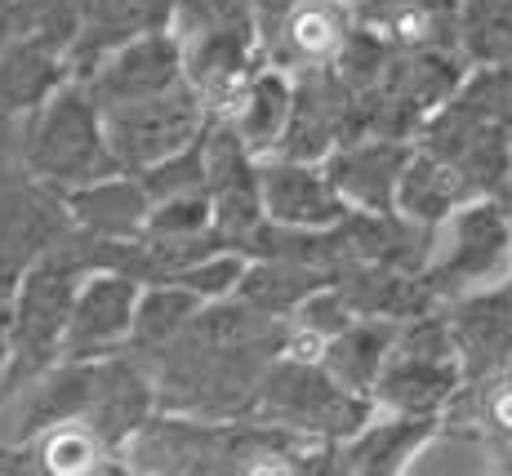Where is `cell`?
Segmentation results:
<instances>
[{
  "label": "cell",
  "instance_id": "29",
  "mask_svg": "<svg viewBox=\"0 0 512 476\" xmlns=\"http://www.w3.org/2000/svg\"><path fill=\"white\" fill-rule=\"evenodd\" d=\"M245 9H250V0H174L170 32L183 41V36L205 32V27H214V23H228V18L245 14Z\"/></svg>",
  "mask_w": 512,
  "mask_h": 476
},
{
  "label": "cell",
  "instance_id": "18",
  "mask_svg": "<svg viewBox=\"0 0 512 476\" xmlns=\"http://www.w3.org/2000/svg\"><path fill=\"white\" fill-rule=\"evenodd\" d=\"M397 325L388 316H352L343 330L321 339V370L339 383L343 392L370 396L374 379H379L383 361H388L392 343H397Z\"/></svg>",
  "mask_w": 512,
  "mask_h": 476
},
{
  "label": "cell",
  "instance_id": "13",
  "mask_svg": "<svg viewBox=\"0 0 512 476\" xmlns=\"http://www.w3.org/2000/svg\"><path fill=\"white\" fill-rule=\"evenodd\" d=\"M259 201L263 218L285 227H330L348 214L343 196L326 178V165L290 161V156H263L259 161Z\"/></svg>",
  "mask_w": 512,
  "mask_h": 476
},
{
  "label": "cell",
  "instance_id": "24",
  "mask_svg": "<svg viewBox=\"0 0 512 476\" xmlns=\"http://www.w3.org/2000/svg\"><path fill=\"white\" fill-rule=\"evenodd\" d=\"M205 307L201 294L183 290L174 281H143L139 303H134V325H130V347L134 352H161L170 339L192 325V316Z\"/></svg>",
  "mask_w": 512,
  "mask_h": 476
},
{
  "label": "cell",
  "instance_id": "6",
  "mask_svg": "<svg viewBox=\"0 0 512 476\" xmlns=\"http://www.w3.org/2000/svg\"><path fill=\"white\" fill-rule=\"evenodd\" d=\"M263 414L277 428H312L330 436H348L370 419V396L343 392L321 365L308 361H272L254 383Z\"/></svg>",
  "mask_w": 512,
  "mask_h": 476
},
{
  "label": "cell",
  "instance_id": "30",
  "mask_svg": "<svg viewBox=\"0 0 512 476\" xmlns=\"http://www.w3.org/2000/svg\"><path fill=\"white\" fill-rule=\"evenodd\" d=\"M23 121L27 116H14L0 107V174L23 165Z\"/></svg>",
  "mask_w": 512,
  "mask_h": 476
},
{
  "label": "cell",
  "instance_id": "19",
  "mask_svg": "<svg viewBox=\"0 0 512 476\" xmlns=\"http://www.w3.org/2000/svg\"><path fill=\"white\" fill-rule=\"evenodd\" d=\"M472 196H481V192L446 161V156L410 143L406 170H401V183H397V214L401 218H410V223H419V227H432L450 210H459L464 201H472Z\"/></svg>",
  "mask_w": 512,
  "mask_h": 476
},
{
  "label": "cell",
  "instance_id": "32",
  "mask_svg": "<svg viewBox=\"0 0 512 476\" xmlns=\"http://www.w3.org/2000/svg\"><path fill=\"white\" fill-rule=\"evenodd\" d=\"M14 36H23L18 32V0H0V49H5Z\"/></svg>",
  "mask_w": 512,
  "mask_h": 476
},
{
  "label": "cell",
  "instance_id": "11",
  "mask_svg": "<svg viewBox=\"0 0 512 476\" xmlns=\"http://www.w3.org/2000/svg\"><path fill=\"white\" fill-rule=\"evenodd\" d=\"M410 143L406 138H383V134H357L348 143H339L326 156V178L334 192L343 196L348 210L366 214H392L397 210V183L406 170Z\"/></svg>",
  "mask_w": 512,
  "mask_h": 476
},
{
  "label": "cell",
  "instance_id": "7",
  "mask_svg": "<svg viewBox=\"0 0 512 476\" xmlns=\"http://www.w3.org/2000/svg\"><path fill=\"white\" fill-rule=\"evenodd\" d=\"M183 81L196 89V98L205 103L210 116H223L232 107V98L241 94V85L259 72L263 36L254 9L214 23L205 32L183 36Z\"/></svg>",
  "mask_w": 512,
  "mask_h": 476
},
{
  "label": "cell",
  "instance_id": "28",
  "mask_svg": "<svg viewBox=\"0 0 512 476\" xmlns=\"http://www.w3.org/2000/svg\"><path fill=\"white\" fill-rule=\"evenodd\" d=\"M143 183L147 201H170V196H187V192H205V156H201V138L187 143L183 152L165 156V161L147 165L134 174Z\"/></svg>",
  "mask_w": 512,
  "mask_h": 476
},
{
  "label": "cell",
  "instance_id": "9",
  "mask_svg": "<svg viewBox=\"0 0 512 476\" xmlns=\"http://www.w3.org/2000/svg\"><path fill=\"white\" fill-rule=\"evenodd\" d=\"M76 81L85 85V94L98 107H116V103L147 98V94H161V89H174L183 81V45L170 27L130 36V41H121L116 49H107L90 72L76 76Z\"/></svg>",
  "mask_w": 512,
  "mask_h": 476
},
{
  "label": "cell",
  "instance_id": "23",
  "mask_svg": "<svg viewBox=\"0 0 512 476\" xmlns=\"http://www.w3.org/2000/svg\"><path fill=\"white\" fill-rule=\"evenodd\" d=\"M326 281H334V272H326L317 263H303V259H254V263L245 259V272L232 294L263 316H290Z\"/></svg>",
  "mask_w": 512,
  "mask_h": 476
},
{
  "label": "cell",
  "instance_id": "14",
  "mask_svg": "<svg viewBox=\"0 0 512 476\" xmlns=\"http://www.w3.org/2000/svg\"><path fill=\"white\" fill-rule=\"evenodd\" d=\"M459 392V356L455 352H410L392 343L370 401L392 414H432L437 419Z\"/></svg>",
  "mask_w": 512,
  "mask_h": 476
},
{
  "label": "cell",
  "instance_id": "21",
  "mask_svg": "<svg viewBox=\"0 0 512 476\" xmlns=\"http://www.w3.org/2000/svg\"><path fill=\"white\" fill-rule=\"evenodd\" d=\"M437 432L432 414H392L388 419H366L348 441L339 445L343 472H401L419 454V445Z\"/></svg>",
  "mask_w": 512,
  "mask_h": 476
},
{
  "label": "cell",
  "instance_id": "20",
  "mask_svg": "<svg viewBox=\"0 0 512 476\" xmlns=\"http://www.w3.org/2000/svg\"><path fill=\"white\" fill-rule=\"evenodd\" d=\"M223 121L236 130V138L245 143V152H250L254 161L272 156L285 134V121H290V72L272 67V63L259 67V72L241 85V94L232 98Z\"/></svg>",
  "mask_w": 512,
  "mask_h": 476
},
{
  "label": "cell",
  "instance_id": "27",
  "mask_svg": "<svg viewBox=\"0 0 512 476\" xmlns=\"http://www.w3.org/2000/svg\"><path fill=\"white\" fill-rule=\"evenodd\" d=\"M210 196L205 192H187V196H170V201H152L143 223L147 241H187V236L210 232Z\"/></svg>",
  "mask_w": 512,
  "mask_h": 476
},
{
  "label": "cell",
  "instance_id": "5",
  "mask_svg": "<svg viewBox=\"0 0 512 476\" xmlns=\"http://www.w3.org/2000/svg\"><path fill=\"white\" fill-rule=\"evenodd\" d=\"M366 134V94L339 81L330 63L303 67L290 76V121L272 156L290 161H326L339 143Z\"/></svg>",
  "mask_w": 512,
  "mask_h": 476
},
{
  "label": "cell",
  "instance_id": "15",
  "mask_svg": "<svg viewBox=\"0 0 512 476\" xmlns=\"http://www.w3.org/2000/svg\"><path fill=\"white\" fill-rule=\"evenodd\" d=\"M63 210H67L72 232L90 236V241L125 245V241H139L143 236L152 201H147L143 183L134 174L112 170L103 178H90V183L72 187V192H63Z\"/></svg>",
  "mask_w": 512,
  "mask_h": 476
},
{
  "label": "cell",
  "instance_id": "1",
  "mask_svg": "<svg viewBox=\"0 0 512 476\" xmlns=\"http://www.w3.org/2000/svg\"><path fill=\"white\" fill-rule=\"evenodd\" d=\"M512 272V223L495 196H472L428 227L419 281L437 303H459L504 285Z\"/></svg>",
  "mask_w": 512,
  "mask_h": 476
},
{
  "label": "cell",
  "instance_id": "12",
  "mask_svg": "<svg viewBox=\"0 0 512 476\" xmlns=\"http://www.w3.org/2000/svg\"><path fill=\"white\" fill-rule=\"evenodd\" d=\"M357 23L361 18L348 0H294L285 14L259 27L263 54L272 58V67H294V72L321 67Z\"/></svg>",
  "mask_w": 512,
  "mask_h": 476
},
{
  "label": "cell",
  "instance_id": "10",
  "mask_svg": "<svg viewBox=\"0 0 512 476\" xmlns=\"http://www.w3.org/2000/svg\"><path fill=\"white\" fill-rule=\"evenodd\" d=\"M410 143L446 156L481 196H490L504 178H512V130L459 112L450 98L419 125V134L410 138Z\"/></svg>",
  "mask_w": 512,
  "mask_h": 476
},
{
  "label": "cell",
  "instance_id": "31",
  "mask_svg": "<svg viewBox=\"0 0 512 476\" xmlns=\"http://www.w3.org/2000/svg\"><path fill=\"white\" fill-rule=\"evenodd\" d=\"M23 272H27V263H18L14 254L0 250V312L14 303V290H18V281H23Z\"/></svg>",
  "mask_w": 512,
  "mask_h": 476
},
{
  "label": "cell",
  "instance_id": "17",
  "mask_svg": "<svg viewBox=\"0 0 512 476\" xmlns=\"http://www.w3.org/2000/svg\"><path fill=\"white\" fill-rule=\"evenodd\" d=\"M446 321L455 356H464L468 374H490L512 361V294L504 285L459 299Z\"/></svg>",
  "mask_w": 512,
  "mask_h": 476
},
{
  "label": "cell",
  "instance_id": "22",
  "mask_svg": "<svg viewBox=\"0 0 512 476\" xmlns=\"http://www.w3.org/2000/svg\"><path fill=\"white\" fill-rule=\"evenodd\" d=\"M63 81H72L67 54L58 45L41 41V36H14L0 49V107L5 112H36Z\"/></svg>",
  "mask_w": 512,
  "mask_h": 476
},
{
  "label": "cell",
  "instance_id": "26",
  "mask_svg": "<svg viewBox=\"0 0 512 476\" xmlns=\"http://www.w3.org/2000/svg\"><path fill=\"white\" fill-rule=\"evenodd\" d=\"M450 103H455L459 112L477 116V121L512 130V58L508 63H490V67L464 72V81L455 85Z\"/></svg>",
  "mask_w": 512,
  "mask_h": 476
},
{
  "label": "cell",
  "instance_id": "33",
  "mask_svg": "<svg viewBox=\"0 0 512 476\" xmlns=\"http://www.w3.org/2000/svg\"><path fill=\"white\" fill-rule=\"evenodd\" d=\"M504 290H508V294H512V272H508V281H504Z\"/></svg>",
  "mask_w": 512,
  "mask_h": 476
},
{
  "label": "cell",
  "instance_id": "25",
  "mask_svg": "<svg viewBox=\"0 0 512 476\" xmlns=\"http://www.w3.org/2000/svg\"><path fill=\"white\" fill-rule=\"evenodd\" d=\"M455 54L468 67H490L512 58V0H459Z\"/></svg>",
  "mask_w": 512,
  "mask_h": 476
},
{
  "label": "cell",
  "instance_id": "2",
  "mask_svg": "<svg viewBox=\"0 0 512 476\" xmlns=\"http://www.w3.org/2000/svg\"><path fill=\"white\" fill-rule=\"evenodd\" d=\"M23 170L54 192H72V187L116 170L112 152H107L103 112L81 81H63L36 112H27Z\"/></svg>",
  "mask_w": 512,
  "mask_h": 476
},
{
  "label": "cell",
  "instance_id": "3",
  "mask_svg": "<svg viewBox=\"0 0 512 476\" xmlns=\"http://www.w3.org/2000/svg\"><path fill=\"white\" fill-rule=\"evenodd\" d=\"M468 63L455 49H419V45H392L379 81L366 94V134L383 138H415L419 125L455 94L464 81Z\"/></svg>",
  "mask_w": 512,
  "mask_h": 476
},
{
  "label": "cell",
  "instance_id": "4",
  "mask_svg": "<svg viewBox=\"0 0 512 476\" xmlns=\"http://www.w3.org/2000/svg\"><path fill=\"white\" fill-rule=\"evenodd\" d=\"M98 112H103L107 152H112L116 170L125 174H139L147 165L183 152L210 125V112H205V103L196 98V89L187 81H179L174 89H161V94L134 98V103L98 107Z\"/></svg>",
  "mask_w": 512,
  "mask_h": 476
},
{
  "label": "cell",
  "instance_id": "8",
  "mask_svg": "<svg viewBox=\"0 0 512 476\" xmlns=\"http://www.w3.org/2000/svg\"><path fill=\"white\" fill-rule=\"evenodd\" d=\"M139 285L143 281H134L121 267H94V272H85L81 285H76L72 312H67L63 356H72V361H98V356L121 352L130 343Z\"/></svg>",
  "mask_w": 512,
  "mask_h": 476
},
{
  "label": "cell",
  "instance_id": "16",
  "mask_svg": "<svg viewBox=\"0 0 512 476\" xmlns=\"http://www.w3.org/2000/svg\"><path fill=\"white\" fill-rule=\"evenodd\" d=\"M174 0H81V18H76V36L67 45V72L85 76L107 49H116L130 36L161 32L170 27Z\"/></svg>",
  "mask_w": 512,
  "mask_h": 476
}]
</instances>
